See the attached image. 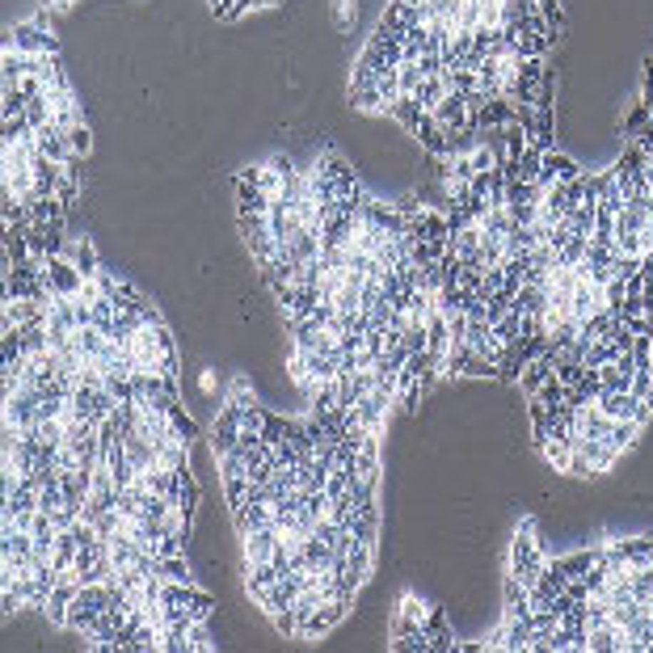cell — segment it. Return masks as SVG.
Wrapping results in <instances>:
<instances>
[{
	"label": "cell",
	"instance_id": "1",
	"mask_svg": "<svg viewBox=\"0 0 653 653\" xmlns=\"http://www.w3.org/2000/svg\"><path fill=\"white\" fill-rule=\"evenodd\" d=\"M333 17H337V26L346 30V26L354 21V0H333Z\"/></svg>",
	"mask_w": 653,
	"mask_h": 653
}]
</instances>
